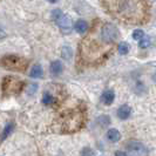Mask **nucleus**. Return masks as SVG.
<instances>
[{
    "label": "nucleus",
    "mask_w": 156,
    "mask_h": 156,
    "mask_svg": "<svg viewBox=\"0 0 156 156\" xmlns=\"http://www.w3.org/2000/svg\"><path fill=\"white\" fill-rule=\"evenodd\" d=\"M113 42L109 41L101 31V26H94L79 47V59L86 65H98L109 54Z\"/></svg>",
    "instance_id": "f257e3e1"
},
{
    "label": "nucleus",
    "mask_w": 156,
    "mask_h": 156,
    "mask_svg": "<svg viewBox=\"0 0 156 156\" xmlns=\"http://www.w3.org/2000/svg\"><path fill=\"white\" fill-rule=\"evenodd\" d=\"M101 4L110 16L123 23H142L148 20L146 0H101Z\"/></svg>",
    "instance_id": "f03ea898"
},
{
    "label": "nucleus",
    "mask_w": 156,
    "mask_h": 156,
    "mask_svg": "<svg viewBox=\"0 0 156 156\" xmlns=\"http://www.w3.org/2000/svg\"><path fill=\"white\" fill-rule=\"evenodd\" d=\"M55 128L60 133H74L80 130L86 122V109L81 105L62 110L55 120Z\"/></svg>",
    "instance_id": "7ed1b4c3"
},
{
    "label": "nucleus",
    "mask_w": 156,
    "mask_h": 156,
    "mask_svg": "<svg viewBox=\"0 0 156 156\" xmlns=\"http://www.w3.org/2000/svg\"><path fill=\"white\" fill-rule=\"evenodd\" d=\"M0 66H2V67H5L9 70L23 72L28 67V61L25 60L21 56H19V55L8 54L0 59Z\"/></svg>",
    "instance_id": "20e7f679"
},
{
    "label": "nucleus",
    "mask_w": 156,
    "mask_h": 156,
    "mask_svg": "<svg viewBox=\"0 0 156 156\" xmlns=\"http://www.w3.org/2000/svg\"><path fill=\"white\" fill-rule=\"evenodd\" d=\"M23 88V82L19 79L14 78V76H6L2 80V85H1V89L2 93L6 95H12V94H16L21 92Z\"/></svg>",
    "instance_id": "39448f33"
},
{
    "label": "nucleus",
    "mask_w": 156,
    "mask_h": 156,
    "mask_svg": "<svg viewBox=\"0 0 156 156\" xmlns=\"http://www.w3.org/2000/svg\"><path fill=\"white\" fill-rule=\"evenodd\" d=\"M126 148L128 150V153L132 156H146L147 155V148L137 141H130Z\"/></svg>",
    "instance_id": "423d86ee"
},
{
    "label": "nucleus",
    "mask_w": 156,
    "mask_h": 156,
    "mask_svg": "<svg viewBox=\"0 0 156 156\" xmlns=\"http://www.w3.org/2000/svg\"><path fill=\"white\" fill-rule=\"evenodd\" d=\"M55 23H58V26L60 27V30H61L63 33H69V32L72 31L73 23H72L70 18L67 16V14H62Z\"/></svg>",
    "instance_id": "0eeeda50"
},
{
    "label": "nucleus",
    "mask_w": 156,
    "mask_h": 156,
    "mask_svg": "<svg viewBox=\"0 0 156 156\" xmlns=\"http://www.w3.org/2000/svg\"><path fill=\"white\" fill-rule=\"evenodd\" d=\"M132 114V108L129 106H121L117 110V116L121 120H127Z\"/></svg>",
    "instance_id": "6e6552de"
},
{
    "label": "nucleus",
    "mask_w": 156,
    "mask_h": 156,
    "mask_svg": "<svg viewBox=\"0 0 156 156\" xmlns=\"http://www.w3.org/2000/svg\"><path fill=\"white\" fill-rule=\"evenodd\" d=\"M101 99H102V102L108 106V105H112V103L114 102L115 94H114V92H113L112 89H110V90H106V92H103V94H102Z\"/></svg>",
    "instance_id": "1a4fd4ad"
},
{
    "label": "nucleus",
    "mask_w": 156,
    "mask_h": 156,
    "mask_svg": "<svg viewBox=\"0 0 156 156\" xmlns=\"http://www.w3.org/2000/svg\"><path fill=\"white\" fill-rule=\"evenodd\" d=\"M49 70H51V73H52L53 75H55V76L60 75L63 70L62 63L60 62V61H54V62H52L51 63V67H49Z\"/></svg>",
    "instance_id": "9d476101"
},
{
    "label": "nucleus",
    "mask_w": 156,
    "mask_h": 156,
    "mask_svg": "<svg viewBox=\"0 0 156 156\" xmlns=\"http://www.w3.org/2000/svg\"><path fill=\"white\" fill-rule=\"evenodd\" d=\"M88 23L85 21V20H78L75 25H74V28L75 31L78 32L79 34H85L87 31H88Z\"/></svg>",
    "instance_id": "9b49d317"
},
{
    "label": "nucleus",
    "mask_w": 156,
    "mask_h": 156,
    "mask_svg": "<svg viewBox=\"0 0 156 156\" xmlns=\"http://www.w3.org/2000/svg\"><path fill=\"white\" fill-rule=\"evenodd\" d=\"M107 139L110 141V142H117V141L121 139V134L120 132L115 129V128H112L107 132Z\"/></svg>",
    "instance_id": "f8f14e48"
},
{
    "label": "nucleus",
    "mask_w": 156,
    "mask_h": 156,
    "mask_svg": "<svg viewBox=\"0 0 156 156\" xmlns=\"http://www.w3.org/2000/svg\"><path fill=\"white\" fill-rule=\"evenodd\" d=\"M13 129H14V125L12 122L7 123L6 127L4 128V130H2V134H1V141H4L6 137H8V135L13 132Z\"/></svg>",
    "instance_id": "ddd939ff"
},
{
    "label": "nucleus",
    "mask_w": 156,
    "mask_h": 156,
    "mask_svg": "<svg viewBox=\"0 0 156 156\" xmlns=\"http://www.w3.org/2000/svg\"><path fill=\"white\" fill-rule=\"evenodd\" d=\"M31 78H34V79H39L42 76V68H41V66L39 65H35L31 70Z\"/></svg>",
    "instance_id": "4468645a"
},
{
    "label": "nucleus",
    "mask_w": 156,
    "mask_h": 156,
    "mask_svg": "<svg viewBox=\"0 0 156 156\" xmlns=\"http://www.w3.org/2000/svg\"><path fill=\"white\" fill-rule=\"evenodd\" d=\"M117 51L121 55H126L129 52V45L126 44V42H120L119 46H117Z\"/></svg>",
    "instance_id": "2eb2a0df"
},
{
    "label": "nucleus",
    "mask_w": 156,
    "mask_h": 156,
    "mask_svg": "<svg viewBox=\"0 0 156 156\" xmlns=\"http://www.w3.org/2000/svg\"><path fill=\"white\" fill-rule=\"evenodd\" d=\"M54 101H55V99L52 94L48 93V92L44 93V95H42V102H44L45 105H52Z\"/></svg>",
    "instance_id": "dca6fc26"
},
{
    "label": "nucleus",
    "mask_w": 156,
    "mask_h": 156,
    "mask_svg": "<svg viewBox=\"0 0 156 156\" xmlns=\"http://www.w3.org/2000/svg\"><path fill=\"white\" fill-rule=\"evenodd\" d=\"M146 35H144V32L142 31V30H135V31L133 32V38L134 40H142L143 38H144Z\"/></svg>",
    "instance_id": "f3484780"
},
{
    "label": "nucleus",
    "mask_w": 156,
    "mask_h": 156,
    "mask_svg": "<svg viewBox=\"0 0 156 156\" xmlns=\"http://www.w3.org/2000/svg\"><path fill=\"white\" fill-rule=\"evenodd\" d=\"M150 44H151V40L149 37H144L142 40H140V47L141 48H147V47L150 46Z\"/></svg>",
    "instance_id": "a211bd4d"
},
{
    "label": "nucleus",
    "mask_w": 156,
    "mask_h": 156,
    "mask_svg": "<svg viewBox=\"0 0 156 156\" xmlns=\"http://www.w3.org/2000/svg\"><path fill=\"white\" fill-rule=\"evenodd\" d=\"M62 14H63L62 11H60V9H54V11L52 12V18H53V20H54V21H56V20L62 16Z\"/></svg>",
    "instance_id": "6ab92c4d"
},
{
    "label": "nucleus",
    "mask_w": 156,
    "mask_h": 156,
    "mask_svg": "<svg viewBox=\"0 0 156 156\" xmlns=\"http://www.w3.org/2000/svg\"><path fill=\"white\" fill-rule=\"evenodd\" d=\"M81 156H94V151L90 148H83L81 151Z\"/></svg>",
    "instance_id": "aec40b11"
},
{
    "label": "nucleus",
    "mask_w": 156,
    "mask_h": 156,
    "mask_svg": "<svg viewBox=\"0 0 156 156\" xmlns=\"http://www.w3.org/2000/svg\"><path fill=\"white\" fill-rule=\"evenodd\" d=\"M5 35H6V33H5V31L0 27V39H2V38H5Z\"/></svg>",
    "instance_id": "412c9836"
},
{
    "label": "nucleus",
    "mask_w": 156,
    "mask_h": 156,
    "mask_svg": "<svg viewBox=\"0 0 156 156\" xmlns=\"http://www.w3.org/2000/svg\"><path fill=\"white\" fill-rule=\"evenodd\" d=\"M115 156H128V155L126 154L125 151H116V153H115Z\"/></svg>",
    "instance_id": "4be33fe9"
},
{
    "label": "nucleus",
    "mask_w": 156,
    "mask_h": 156,
    "mask_svg": "<svg viewBox=\"0 0 156 156\" xmlns=\"http://www.w3.org/2000/svg\"><path fill=\"white\" fill-rule=\"evenodd\" d=\"M48 2H51V4H55V2H58V0H47Z\"/></svg>",
    "instance_id": "5701e85b"
},
{
    "label": "nucleus",
    "mask_w": 156,
    "mask_h": 156,
    "mask_svg": "<svg viewBox=\"0 0 156 156\" xmlns=\"http://www.w3.org/2000/svg\"><path fill=\"white\" fill-rule=\"evenodd\" d=\"M154 80H155V81H156V74H155V75H154Z\"/></svg>",
    "instance_id": "b1692460"
}]
</instances>
